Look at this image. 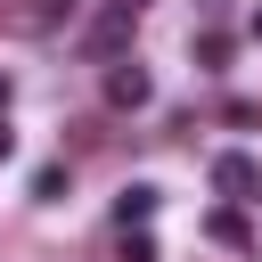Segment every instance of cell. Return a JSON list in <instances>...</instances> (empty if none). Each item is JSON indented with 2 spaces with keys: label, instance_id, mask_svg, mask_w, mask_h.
Segmentation results:
<instances>
[{
  "label": "cell",
  "instance_id": "cell-1",
  "mask_svg": "<svg viewBox=\"0 0 262 262\" xmlns=\"http://www.w3.org/2000/svg\"><path fill=\"white\" fill-rule=\"evenodd\" d=\"M205 180H213V196H229V205H262V156H246V147H221V156L205 164Z\"/></svg>",
  "mask_w": 262,
  "mask_h": 262
},
{
  "label": "cell",
  "instance_id": "cell-2",
  "mask_svg": "<svg viewBox=\"0 0 262 262\" xmlns=\"http://www.w3.org/2000/svg\"><path fill=\"white\" fill-rule=\"evenodd\" d=\"M82 57H98V66L131 57V8H106V16H90V25H82Z\"/></svg>",
  "mask_w": 262,
  "mask_h": 262
},
{
  "label": "cell",
  "instance_id": "cell-3",
  "mask_svg": "<svg viewBox=\"0 0 262 262\" xmlns=\"http://www.w3.org/2000/svg\"><path fill=\"white\" fill-rule=\"evenodd\" d=\"M147 98H156L147 66H139V57H115V66H106V106H115V115H139Z\"/></svg>",
  "mask_w": 262,
  "mask_h": 262
},
{
  "label": "cell",
  "instance_id": "cell-4",
  "mask_svg": "<svg viewBox=\"0 0 262 262\" xmlns=\"http://www.w3.org/2000/svg\"><path fill=\"white\" fill-rule=\"evenodd\" d=\"M74 8L82 0H8V33H57L74 25Z\"/></svg>",
  "mask_w": 262,
  "mask_h": 262
},
{
  "label": "cell",
  "instance_id": "cell-5",
  "mask_svg": "<svg viewBox=\"0 0 262 262\" xmlns=\"http://www.w3.org/2000/svg\"><path fill=\"white\" fill-rule=\"evenodd\" d=\"M156 205H164V188H156V180H131V188L115 196V229H147Z\"/></svg>",
  "mask_w": 262,
  "mask_h": 262
},
{
  "label": "cell",
  "instance_id": "cell-6",
  "mask_svg": "<svg viewBox=\"0 0 262 262\" xmlns=\"http://www.w3.org/2000/svg\"><path fill=\"white\" fill-rule=\"evenodd\" d=\"M205 237H213V246H237V254L254 246V229H246V213H237V205H221V213H205Z\"/></svg>",
  "mask_w": 262,
  "mask_h": 262
},
{
  "label": "cell",
  "instance_id": "cell-7",
  "mask_svg": "<svg viewBox=\"0 0 262 262\" xmlns=\"http://www.w3.org/2000/svg\"><path fill=\"white\" fill-rule=\"evenodd\" d=\"M188 49H196V66H205V74H221V66H229V33H221V25H205Z\"/></svg>",
  "mask_w": 262,
  "mask_h": 262
},
{
  "label": "cell",
  "instance_id": "cell-8",
  "mask_svg": "<svg viewBox=\"0 0 262 262\" xmlns=\"http://www.w3.org/2000/svg\"><path fill=\"white\" fill-rule=\"evenodd\" d=\"M33 196L57 205V196H66V164H41V172H33Z\"/></svg>",
  "mask_w": 262,
  "mask_h": 262
},
{
  "label": "cell",
  "instance_id": "cell-9",
  "mask_svg": "<svg viewBox=\"0 0 262 262\" xmlns=\"http://www.w3.org/2000/svg\"><path fill=\"white\" fill-rule=\"evenodd\" d=\"M123 262H156V237L147 229H123Z\"/></svg>",
  "mask_w": 262,
  "mask_h": 262
},
{
  "label": "cell",
  "instance_id": "cell-10",
  "mask_svg": "<svg viewBox=\"0 0 262 262\" xmlns=\"http://www.w3.org/2000/svg\"><path fill=\"white\" fill-rule=\"evenodd\" d=\"M8 156H16V131H8V123H0V164H8Z\"/></svg>",
  "mask_w": 262,
  "mask_h": 262
},
{
  "label": "cell",
  "instance_id": "cell-11",
  "mask_svg": "<svg viewBox=\"0 0 262 262\" xmlns=\"http://www.w3.org/2000/svg\"><path fill=\"white\" fill-rule=\"evenodd\" d=\"M246 33H254V41H262V8H254V16H246Z\"/></svg>",
  "mask_w": 262,
  "mask_h": 262
},
{
  "label": "cell",
  "instance_id": "cell-12",
  "mask_svg": "<svg viewBox=\"0 0 262 262\" xmlns=\"http://www.w3.org/2000/svg\"><path fill=\"white\" fill-rule=\"evenodd\" d=\"M106 8H131V16H139V8H147V0H106Z\"/></svg>",
  "mask_w": 262,
  "mask_h": 262
},
{
  "label": "cell",
  "instance_id": "cell-13",
  "mask_svg": "<svg viewBox=\"0 0 262 262\" xmlns=\"http://www.w3.org/2000/svg\"><path fill=\"white\" fill-rule=\"evenodd\" d=\"M0 115H8V74H0Z\"/></svg>",
  "mask_w": 262,
  "mask_h": 262
}]
</instances>
